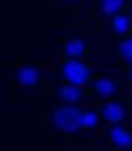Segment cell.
<instances>
[{"mask_svg":"<svg viewBox=\"0 0 132 151\" xmlns=\"http://www.w3.org/2000/svg\"><path fill=\"white\" fill-rule=\"evenodd\" d=\"M42 129L47 135L63 138H80L83 135V107L63 104L38 116Z\"/></svg>","mask_w":132,"mask_h":151,"instance_id":"1","label":"cell"},{"mask_svg":"<svg viewBox=\"0 0 132 151\" xmlns=\"http://www.w3.org/2000/svg\"><path fill=\"white\" fill-rule=\"evenodd\" d=\"M96 73H92V66L85 58H62L60 64L49 73L51 84H76L89 88Z\"/></svg>","mask_w":132,"mask_h":151,"instance_id":"2","label":"cell"},{"mask_svg":"<svg viewBox=\"0 0 132 151\" xmlns=\"http://www.w3.org/2000/svg\"><path fill=\"white\" fill-rule=\"evenodd\" d=\"M13 75L15 86L20 88H36L43 84L45 71L40 62H31V60H18L15 69L11 71Z\"/></svg>","mask_w":132,"mask_h":151,"instance_id":"3","label":"cell"},{"mask_svg":"<svg viewBox=\"0 0 132 151\" xmlns=\"http://www.w3.org/2000/svg\"><path fill=\"white\" fill-rule=\"evenodd\" d=\"M121 82L127 84L125 77H118L114 73H96L89 84V93L98 100H109L121 93L119 91V84Z\"/></svg>","mask_w":132,"mask_h":151,"instance_id":"4","label":"cell"},{"mask_svg":"<svg viewBox=\"0 0 132 151\" xmlns=\"http://www.w3.org/2000/svg\"><path fill=\"white\" fill-rule=\"evenodd\" d=\"M130 109V100L125 95H116L109 100L101 102V113H103V124L107 126H118L125 124Z\"/></svg>","mask_w":132,"mask_h":151,"instance_id":"5","label":"cell"},{"mask_svg":"<svg viewBox=\"0 0 132 151\" xmlns=\"http://www.w3.org/2000/svg\"><path fill=\"white\" fill-rule=\"evenodd\" d=\"M91 53L87 40L76 33L63 35L60 38V55L62 58H85Z\"/></svg>","mask_w":132,"mask_h":151,"instance_id":"6","label":"cell"},{"mask_svg":"<svg viewBox=\"0 0 132 151\" xmlns=\"http://www.w3.org/2000/svg\"><path fill=\"white\" fill-rule=\"evenodd\" d=\"M103 144L109 149H114V151L132 149V127H128L125 124L109 126V131L103 138Z\"/></svg>","mask_w":132,"mask_h":151,"instance_id":"7","label":"cell"},{"mask_svg":"<svg viewBox=\"0 0 132 151\" xmlns=\"http://www.w3.org/2000/svg\"><path fill=\"white\" fill-rule=\"evenodd\" d=\"M56 100H60L62 104H74L80 106L82 102H85L91 96L89 88L83 86H76V84H60L56 88Z\"/></svg>","mask_w":132,"mask_h":151,"instance_id":"8","label":"cell"},{"mask_svg":"<svg viewBox=\"0 0 132 151\" xmlns=\"http://www.w3.org/2000/svg\"><path fill=\"white\" fill-rule=\"evenodd\" d=\"M103 124V113H101V102H89L83 109V135L94 133Z\"/></svg>","mask_w":132,"mask_h":151,"instance_id":"9","label":"cell"},{"mask_svg":"<svg viewBox=\"0 0 132 151\" xmlns=\"http://www.w3.org/2000/svg\"><path fill=\"white\" fill-rule=\"evenodd\" d=\"M111 29L114 33L116 44L132 35V15L128 13V7L123 9V11H119L116 17L111 18Z\"/></svg>","mask_w":132,"mask_h":151,"instance_id":"10","label":"cell"},{"mask_svg":"<svg viewBox=\"0 0 132 151\" xmlns=\"http://www.w3.org/2000/svg\"><path fill=\"white\" fill-rule=\"evenodd\" d=\"M132 0H94L96 11H100L105 18L111 20L112 17H116L119 11H123L130 6Z\"/></svg>","mask_w":132,"mask_h":151,"instance_id":"11","label":"cell"},{"mask_svg":"<svg viewBox=\"0 0 132 151\" xmlns=\"http://www.w3.org/2000/svg\"><path fill=\"white\" fill-rule=\"evenodd\" d=\"M116 55H118L119 60L123 62V66L132 64V35L116 44Z\"/></svg>","mask_w":132,"mask_h":151,"instance_id":"12","label":"cell"},{"mask_svg":"<svg viewBox=\"0 0 132 151\" xmlns=\"http://www.w3.org/2000/svg\"><path fill=\"white\" fill-rule=\"evenodd\" d=\"M123 75H125V80L132 86V64H127V66H123Z\"/></svg>","mask_w":132,"mask_h":151,"instance_id":"13","label":"cell"},{"mask_svg":"<svg viewBox=\"0 0 132 151\" xmlns=\"http://www.w3.org/2000/svg\"><path fill=\"white\" fill-rule=\"evenodd\" d=\"M62 4H67V6H78L82 4V0H60Z\"/></svg>","mask_w":132,"mask_h":151,"instance_id":"14","label":"cell"},{"mask_svg":"<svg viewBox=\"0 0 132 151\" xmlns=\"http://www.w3.org/2000/svg\"><path fill=\"white\" fill-rule=\"evenodd\" d=\"M128 13L132 15V2H130V6H128Z\"/></svg>","mask_w":132,"mask_h":151,"instance_id":"15","label":"cell"}]
</instances>
